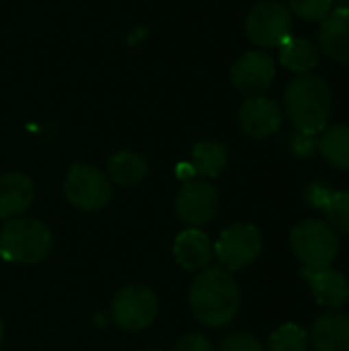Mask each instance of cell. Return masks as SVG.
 <instances>
[{
  "label": "cell",
  "instance_id": "1",
  "mask_svg": "<svg viewBox=\"0 0 349 351\" xmlns=\"http://www.w3.org/2000/svg\"><path fill=\"white\" fill-rule=\"evenodd\" d=\"M189 306L193 317L206 327L220 329L230 325L241 311L237 280L224 267H206L189 288Z\"/></svg>",
  "mask_w": 349,
  "mask_h": 351
},
{
  "label": "cell",
  "instance_id": "2",
  "mask_svg": "<svg viewBox=\"0 0 349 351\" xmlns=\"http://www.w3.org/2000/svg\"><path fill=\"white\" fill-rule=\"evenodd\" d=\"M331 88L323 76L298 74L284 90V113L300 134H321L331 117Z\"/></svg>",
  "mask_w": 349,
  "mask_h": 351
},
{
  "label": "cell",
  "instance_id": "3",
  "mask_svg": "<svg viewBox=\"0 0 349 351\" xmlns=\"http://www.w3.org/2000/svg\"><path fill=\"white\" fill-rule=\"evenodd\" d=\"M51 232L35 218H10L0 228V255L6 261L35 265L51 253Z\"/></svg>",
  "mask_w": 349,
  "mask_h": 351
},
{
  "label": "cell",
  "instance_id": "4",
  "mask_svg": "<svg viewBox=\"0 0 349 351\" xmlns=\"http://www.w3.org/2000/svg\"><path fill=\"white\" fill-rule=\"evenodd\" d=\"M290 247L304 269H327L339 253L337 232L323 220H300L290 232Z\"/></svg>",
  "mask_w": 349,
  "mask_h": 351
},
{
  "label": "cell",
  "instance_id": "5",
  "mask_svg": "<svg viewBox=\"0 0 349 351\" xmlns=\"http://www.w3.org/2000/svg\"><path fill=\"white\" fill-rule=\"evenodd\" d=\"M292 12L280 0L257 2L245 21L247 37L257 47H280L292 35Z\"/></svg>",
  "mask_w": 349,
  "mask_h": 351
},
{
  "label": "cell",
  "instance_id": "6",
  "mask_svg": "<svg viewBox=\"0 0 349 351\" xmlns=\"http://www.w3.org/2000/svg\"><path fill=\"white\" fill-rule=\"evenodd\" d=\"M64 193L68 202L84 212L103 210L113 197V183L109 177L91 165H72L66 175Z\"/></svg>",
  "mask_w": 349,
  "mask_h": 351
},
{
  "label": "cell",
  "instance_id": "7",
  "mask_svg": "<svg viewBox=\"0 0 349 351\" xmlns=\"http://www.w3.org/2000/svg\"><path fill=\"white\" fill-rule=\"evenodd\" d=\"M263 237L253 224H232L224 228L214 245V255L226 271L249 267L261 253Z\"/></svg>",
  "mask_w": 349,
  "mask_h": 351
},
{
  "label": "cell",
  "instance_id": "8",
  "mask_svg": "<svg viewBox=\"0 0 349 351\" xmlns=\"http://www.w3.org/2000/svg\"><path fill=\"white\" fill-rule=\"evenodd\" d=\"M158 315V300L154 292L142 284L121 288L111 302V319L123 331H142L152 325Z\"/></svg>",
  "mask_w": 349,
  "mask_h": 351
},
{
  "label": "cell",
  "instance_id": "9",
  "mask_svg": "<svg viewBox=\"0 0 349 351\" xmlns=\"http://www.w3.org/2000/svg\"><path fill=\"white\" fill-rule=\"evenodd\" d=\"M220 195L218 189L206 179L185 181L175 199V212L189 228H202L214 220L218 212Z\"/></svg>",
  "mask_w": 349,
  "mask_h": 351
},
{
  "label": "cell",
  "instance_id": "10",
  "mask_svg": "<svg viewBox=\"0 0 349 351\" xmlns=\"http://www.w3.org/2000/svg\"><path fill=\"white\" fill-rule=\"evenodd\" d=\"M276 78V62L263 49L241 56L230 68V82L243 97H261Z\"/></svg>",
  "mask_w": 349,
  "mask_h": 351
},
{
  "label": "cell",
  "instance_id": "11",
  "mask_svg": "<svg viewBox=\"0 0 349 351\" xmlns=\"http://www.w3.org/2000/svg\"><path fill=\"white\" fill-rule=\"evenodd\" d=\"M284 121V109L282 105L272 97H247L243 105L239 107V123L241 130L255 138L263 140L280 132Z\"/></svg>",
  "mask_w": 349,
  "mask_h": 351
},
{
  "label": "cell",
  "instance_id": "12",
  "mask_svg": "<svg viewBox=\"0 0 349 351\" xmlns=\"http://www.w3.org/2000/svg\"><path fill=\"white\" fill-rule=\"evenodd\" d=\"M173 255L179 267L185 271H204L210 267L214 257V245L210 237L200 228H187L177 234L173 245Z\"/></svg>",
  "mask_w": 349,
  "mask_h": 351
},
{
  "label": "cell",
  "instance_id": "13",
  "mask_svg": "<svg viewBox=\"0 0 349 351\" xmlns=\"http://www.w3.org/2000/svg\"><path fill=\"white\" fill-rule=\"evenodd\" d=\"M302 278L309 282L313 296L321 306H327L331 311H341L349 302V280L337 269H304L302 267Z\"/></svg>",
  "mask_w": 349,
  "mask_h": 351
},
{
  "label": "cell",
  "instance_id": "14",
  "mask_svg": "<svg viewBox=\"0 0 349 351\" xmlns=\"http://www.w3.org/2000/svg\"><path fill=\"white\" fill-rule=\"evenodd\" d=\"M311 341L317 351H349V313L331 311L317 317Z\"/></svg>",
  "mask_w": 349,
  "mask_h": 351
},
{
  "label": "cell",
  "instance_id": "15",
  "mask_svg": "<svg viewBox=\"0 0 349 351\" xmlns=\"http://www.w3.org/2000/svg\"><path fill=\"white\" fill-rule=\"evenodd\" d=\"M33 181L23 173H6L0 177V218H19L33 204Z\"/></svg>",
  "mask_w": 349,
  "mask_h": 351
},
{
  "label": "cell",
  "instance_id": "16",
  "mask_svg": "<svg viewBox=\"0 0 349 351\" xmlns=\"http://www.w3.org/2000/svg\"><path fill=\"white\" fill-rule=\"evenodd\" d=\"M319 49L335 62H349V12L331 10L319 27Z\"/></svg>",
  "mask_w": 349,
  "mask_h": 351
},
{
  "label": "cell",
  "instance_id": "17",
  "mask_svg": "<svg viewBox=\"0 0 349 351\" xmlns=\"http://www.w3.org/2000/svg\"><path fill=\"white\" fill-rule=\"evenodd\" d=\"M280 62L296 74H311L321 64V49L311 39L290 35L280 45Z\"/></svg>",
  "mask_w": 349,
  "mask_h": 351
},
{
  "label": "cell",
  "instance_id": "18",
  "mask_svg": "<svg viewBox=\"0 0 349 351\" xmlns=\"http://www.w3.org/2000/svg\"><path fill=\"white\" fill-rule=\"evenodd\" d=\"M148 165L142 154L134 150H119L107 160V177L119 187H134L144 181Z\"/></svg>",
  "mask_w": 349,
  "mask_h": 351
},
{
  "label": "cell",
  "instance_id": "19",
  "mask_svg": "<svg viewBox=\"0 0 349 351\" xmlns=\"http://www.w3.org/2000/svg\"><path fill=\"white\" fill-rule=\"evenodd\" d=\"M317 150L323 154V158L341 171H349V125L348 123H335L321 132L317 140Z\"/></svg>",
  "mask_w": 349,
  "mask_h": 351
},
{
  "label": "cell",
  "instance_id": "20",
  "mask_svg": "<svg viewBox=\"0 0 349 351\" xmlns=\"http://www.w3.org/2000/svg\"><path fill=\"white\" fill-rule=\"evenodd\" d=\"M228 165V150L222 142L204 140L191 150V167L204 179H216Z\"/></svg>",
  "mask_w": 349,
  "mask_h": 351
},
{
  "label": "cell",
  "instance_id": "21",
  "mask_svg": "<svg viewBox=\"0 0 349 351\" xmlns=\"http://www.w3.org/2000/svg\"><path fill=\"white\" fill-rule=\"evenodd\" d=\"M267 351H309V335L300 325L286 323L269 335Z\"/></svg>",
  "mask_w": 349,
  "mask_h": 351
},
{
  "label": "cell",
  "instance_id": "22",
  "mask_svg": "<svg viewBox=\"0 0 349 351\" xmlns=\"http://www.w3.org/2000/svg\"><path fill=\"white\" fill-rule=\"evenodd\" d=\"M325 216L333 230L349 234V191H333L325 206Z\"/></svg>",
  "mask_w": 349,
  "mask_h": 351
},
{
  "label": "cell",
  "instance_id": "23",
  "mask_svg": "<svg viewBox=\"0 0 349 351\" xmlns=\"http://www.w3.org/2000/svg\"><path fill=\"white\" fill-rule=\"evenodd\" d=\"M290 12L304 21H323L331 12V0H290Z\"/></svg>",
  "mask_w": 349,
  "mask_h": 351
},
{
  "label": "cell",
  "instance_id": "24",
  "mask_svg": "<svg viewBox=\"0 0 349 351\" xmlns=\"http://www.w3.org/2000/svg\"><path fill=\"white\" fill-rule=\"evenodd\" d=\"M216 351H265V348L261 346V341L249 333H234L228 335Z\"/></svg>",
  "mask_w": 349,
  "mask_h": 351
},
{
  "label": "cell",
  "instance_id": "25",
  "mask_svg": "<svg viewBox=\"0 0 349 351\" xmlns=\"http://www.w3.org/2000/svg\"><path fill=\"white\" fill-rule=\"evenodd\" d=\"M331 195H333V189L329 185L321 183V181H313L304 189V197L309 199V204L313 208H319V210H325V206L331 199Z\"/></svg>",
  "mask_w": 349,
  "mask_h": 351
},
{
  "label": "cell",
  "instance_id": "26",
  "mask_svg": "<svg viewBox=\"0 0 349 351\" xmlns=\"http://www.w3.org/2000/svg\"><path fill=\"white\" fill-rule=\"evenodd\" d=\"M292 150H294V154L296 156H313L315 152H317V140H315V136H311V134H296L294 138H292Z\"/></svg>",
  "mask_w": 349,
  "mask_h": 351
},
{
  "label": "cell",
  "instance_id": "27",
  "mask_svg": "<svg viewBox=\"0 0 349 351\" xmlns=\"http://www.w3.org/2000/svg\"><path fill=\"white\" fill-rule=\"evenodd\" d=\"M175 351H214L212 343L197 333L185 335L183 339H179V343L175 346Z\"/></svg>",
  "mask_w": 349,
  "mask_h": 351
},
{
  "label": "cell",
  "instance_id": "28",
  "mask_svg": "<svg viewBox=\"0 0 349 351\" xmlns=\"http://www.w3.org/2000/svg\"><path fill=\"white\" fill-rule=\"evenodd\" d=\"M331 10L349 12V0H331Z\"/></svg>",
  "mask_w": 349,
  "mask_h": 351
},
{
  "label": "cell",
  "instance_id": "29",
  "mask_svg": "<svg viewBox=\"0 0 349 351\" xmlns=\"http://www.w3.org/2000/svg\"><path fill=\"white\" fill-rule=\"evenodd\" d=\"M2 339H4V323L0 319V343H2Z\"/></svg>",
  "mask_w": 349,
  "mask_h": 351
},
{
  "label": "cell",
  "instance_id": "30",
  "mask_svg": "<svg viewBox=\"0 0 349 351\" xmlns=\"http://www.w3.org/2000/svg\"><path fill=\"white\" fill-rule=\"evenodd\" d=\"M148 351H158V350H148Z\"/></svg>",
  "mask_w": 349,
  "mask_h": 351
}]
</instances>
